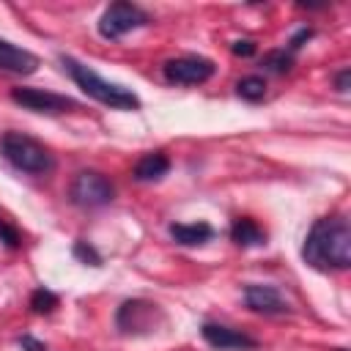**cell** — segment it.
Returning a JSON list of instances; mask_svg holds the SVG:
<instances>
[{
	"instance_id": "obj_1",
	"label": "cell",
	"mask_w": 351,
	"mask_h": 351,
	"mask_svg": "<svg viewBox=\"0 0 351 351\" xmlns=\"http://www.w3.org/2000/svg\"><path fill=\"white\" fill-rule=\"evenodd\" d=\"M302 258L315 271H346L351 266V222L343 214L315 219L304 239Z\"/></svg>"
},
{
	"instance_id": "obj_2",
	"label": "cell",
	"mask_w": 351,
	"mask_h": 351,
	"mask_svg": "<svg viewBox=\"0 0 351 351\" xmlns=\"http://www.w3.org/2000/svg\"><path fill=\"white\" fill-rule=\"evenodd\" d=\"M60 66L74 80V85L85 96H90L93 101L107 104L112 110H140V104H143L140 96L134 90H129L126 85H118V82H110V80L99 77L90 66H85V63H80V60H74L69 55H60Z\"/></svg>"
},
{
	"instance_id": "obj_3",
	"label": "cell",
	"mask_w": 351,
	"mask_h": 351,
	"mask_svg": "<svg viewBox=\"0 0 351 351\" xmlns=\"http://www.w3.org/2000/svg\"><path fill=\"white\" fill-rule=\"evenodd\" d=\"M0 154L8 159V165L30 176H47L55 167V156L49 154V148L25 132H5L0 137Z\"/></svg>"
},
{
	"instance_id": "obj_4",
	"label": "cell",
	"mask_w": 351,
	"mask_h": 351,
	"mask_svg": "<svg viewBox=\"0 0 351 351\" xmlns=\"http://www.w3.org/2000/svg\"><path fill=\"white\" fill-rule=\"evenodd\" d=\"M148 22H151V16L140 5L118 0V3H110L104 8V14L99 16V36L107 38V41H115V38L126 36L129 30H137Z\"/></svg>"
},
{
	"instance_id": "obj_5",
	"label": "cell",
	"mask_w": 351,
	"mask_h": 351,
	"mask_svg": "<svg viewBox=\"0 0 351 351\" xmlns=\"http://www.w3.org/2000/svg\"><path fill=\"white\" fill-rule=\"evenodd\" d=\"M69 197L80 208H99L115 197V186L110 184L107 176L96 170H80L69 186Z\"/></svg>"
},
{
	"instance_id": "obj_6",
	"label": "cell",
	"mask_w": 351,
	"mask_h": 351,
	"mask_svg": "<svg viewBox=\"0 0 351 351\" xmlns=\"http://www.w3.org/2000/svg\"><path fill=\"white\" fill-rule=\"evenodd\" d=\"M162 310L154 302L145 299H126L115 313V326L123 335H148L162 321Z\"/></svg>"
},
{
	"instance_id": "obj_7",
	"label": "cell",
	"mask_w": 351,
	"mask_h": 351,
	"mask_svg": "<svg viewBox=\"0 0 351 351\" xmlns=\"http://www.w3.org/2000/svg\"><path fill=\"white\" fill-rule=\"evenodd\" d=\"M214 71H217L214 60L200 58V55H181L162 66L165 80L173 85H203L206 80L214 77Z\"/></svg>"
},
{
	"instance_id": "obj_8",
	"label": "cell",
	"mask_w": 351,
	"mask_h": 351,
	"mask_svg": "<svg viewBox=\"0 0 351 351\" xmlns=\"http://www.w3.org/2000/svg\"><path fill=\"white\" fill-rule=\"evenodd\" d=\"M11 101L25 107V110L47 112V115H58V112H69V110L80 107L74 99L52 93V90H44V88H11Z\"/></svg>"
},
{
	"instance_id": "obj_9",
	"label": "cell",
	"mask_w": 351,
	"mask_h": 351,
	"mask_svg": "<svg viewBox=\"0 0 351 351\" xmlns=\"http://www.w3.org/2000/svg\"><path fill=\"white\" fill-rule=\"evenodd\" d=\"M244 302L252 313H261V315H285V313H291V304L271 285H255V282L247 285L244 288Z\"/></svg>"
},
{
	"instance_id": "obj_10",
	"label": "cell",
	"mask_w": 351,
	"mask_h": 351,
	"mask_svg": "<svg viewBox=\"0 0 351 351\" xmlns=\"http://www.w3.org/2000/svg\"><path fill=\"white\" fill-rule=\"evenodd\" d=\"M200 335L208 346L214 348H222V351H233V348H255V337L239 332V329H230V326H222V324H203L200 326Z\"/></svg>"
},
{
	"instance_id": "obj_11",
	"label": "cell",
	"mask_w": 351,
	"mask_h": 351,
	"mask_svg": "<svg viewBox=\"0 0 351 351\" xmlns=\"http://www.w3.org/2000/svg\"><path fill=\"white\" fill-rule=\"evenodd\" d=\"M38 69V58L5 38H0V71L11 74H33Z\"/></svg>"
},
{
	"instance_id": "obj_12",
	"label": "cell",
	"mask_w": 351,
	"mask_h": 351,
	"mask_svg": "<svg viewBox=\"0 0 351 351\" xmlns=\"http://www.w3.org/2000/svg\"><path fill=\"white\" fill-rule=\"evenodd\" d=\"M170 236L181 247H197V244H206L214 236V228L208 222H173Z\"/></svg>"
},
{
	"instance_id": "obj_13",
	"label": "cell",
	"mask_w": 351,
	"mask_h": 351,
	"mask_svg": "<svg viewBox=\"0 0 351 351\" xmlns=\"http://www.w3.org/2000/svg\"><path fill=\"white\" fill-rule=\"evenodd\" d=\"M230 239H233V244H239V247H261V244H266L263 228H261L255 219H250V217H239V219L230 225Z\"/></svg>"
},
{
	"instance_id": "obj_14",
	"label": "cell",
	"mask_w": 351,
	"mask_h": 351,
	"mask_svg": "<svg viewBox=\"0 0 351 351\" xmlns=\"http://www.w3.org/2000/svg\"><path fill=\"white\" fill-rule=\"evenodd\" d=\"M167 170H170V159L162 151H151L134 165V178L137 181H159Z\"/></svg>"
},
{
	"instance_id": "obj_15",
	"label": "cell",
	"mask_w": 351,
	"mask_h": 351,
	"mask_svg": "<svg viewBox=\"0 0 351 351\" xmlns=\"http://www.w3.org/2000/svg\"><path fill=\"white\" fill-rule=\"evenodd\" d=\"M236 93L244 99V101H261L266 96V80L258 77V74H250V77H241L236 82Z\"/></svg>"
},
{
	"instance_id": "obj_16",
	"label": "cell",
	"mask_w": 351,
	"mask_h": 351,
	"mask_svg": "<svg viewBox=\"0 0 351 351\" xmlns=\"http://www.w3.org/2000/svg\"><path fill=\"white\" fill-rule=\"evenodd\" d=\"M261 66L266 71H271V74H288L293 69V55L288 49H271V52L263 55Z\"/></svg>"
},
{
	"instance_id": "obj_17",
	"label": "cell",
	"mask_w": 351,
	"mask_h": 351,
	"mask_svg": "<svg viewBox=\"0 0 351 351\" xmlns=\"http://www.w3.org/2000/svg\"><path fill=\"white\" fill-rule=\"evenodd\" d=\"M58 293H52L49 288H36L30 293V310L38 313V315H49L55 307H58Z\"/></svg>"
},
{
	"instance_id": "obj_18",
	"label": "cell",
	"mask_w": 351,
	"mask_h": 351,
	"mask_svg": "<svg viewBox=\"0 0 351 351\" xmlns=\"http://www.w3.org/2000/svg\"><path fill=\"white\" fill-rule=\"evenodd\" d=\"M71 252H74V258H77V261H82V263H88V266H101V255H99V252L85 241V239H77Z\"/></svg>"
},
{
	"instance_id": "obj_19",
	"label": "cell",
	"mask_w": 351,
	"mask_h": 351,
	"mask_svg": "<svg viewBox=\"0 0 351 351\" xmlns=\"http://www.w3.org/2000/svg\"><path fill=\"white\" fill-rule=\"evenodd\" d=\"M313 33H315L313 27H299V30L291 36V41H288V52L293 55V52H296V49H299L304 41H310V38H313Z\"/></svg>"
},
{
	"instance_id": "obj_20",
	"label": "cell",
	"mask_w": 351,
	"mask_h": 351,
	"mask_svg": "<svg viewBox=\"0 0 351 351\" xmlns=\"http://www.w3.org/2000/svg\"><path fill=\"white\" fill-rule=\"evenodd\" d=\"M255 41H250V38H239V41H233L230 44V52L236 55V58H250V55H255Z\"/></svg>"
},
{
	"instance_id": "obj_21",
	"label": "cell",
	"mask_w": 351,
	"mask_h": 351,
	"mask_svg": "<svg viewBox=\"0 0 351 351\" xmlns=\"http://www.w3.org/2000/svg\"><path fill=\"white\" fill-rule=\"evenodd\" d=\"M0 241H5L8 247H19V244H22V236H19L16 228H11V225H5V222L0 219Z\"/></svg>"
},
{
	"instance_id": "obj_22",
	"label": "cell",
	"mask_w": 351,
	"mask_h": 351,
	"mask_svg": "<svg viewBox=\"0 0 351 351\" xmlns=\"http://www.w3.org/2000/svg\"><path fill=\"white\" fill-rule=\"evenodd\" d=\"M19 346H22V351H47V346L41 340H36L33 335H22L19 337Z\"/></svg>"
},
{
	"instance_id": "obj_23",
	"label": "cell",
	"mask_w": 351,
	"mask_h": 351,
	"mask_svg": "<svg viewBox=\"0 0 351 351\" xmlns=\"http://www.w3.org/2000/svg\"><path fill=\"white\" fill-rule=\"evenodd\" d=\"M335 88H337L340 93H348V88H351V69L337 71V77H335Z\"/></svg>"
}]
</instances>
